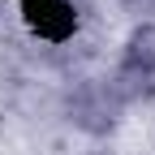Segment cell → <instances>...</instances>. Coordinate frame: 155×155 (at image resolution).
<instances>
[{
	"instance_id": "1",
	"label": "cell",
	"mask_w": 155,
	"mask_h": 155,
	"mask_svg": "<svg viewBox=\"0 0 155 155\" xmlns=\"http://www.w3.org/2000/svg\"><path fill=\"white\" fill-rule=\"evenodd\" d=\"M56 112H61V121L73 134H82V138H91V142H108L112 134L125 125L121 99H116L112 86L104 82V78H95V73L69 78L65 91H61V99H56Z\"/></svg>"
},
{
	"instance_id": "2",
	"label": "cell",
	"mask_w": 155,
	"mask_h": 155,
	"mask_svg": "<svg viewBox=\"0 0 155 155\" xmlns=\"http://www.w3.org/2000/svg\"><path fill=\"white\" fill-rule=\"evenodd\" d=\"M22 26L43 48H69L82 35V5L78 0H17Z\"/></svg>"
},
{
	"instance_id": "6",
	"label": "cell",
	"mask_w": 155,
	"mask_h": 155,
	"mask_svg": "<svg viewBox=\"0 0 155 155\" xmlns=\"http://www.w3.org/2000/svg\"><path fill=\"white\" fill-rule=\"evenodd\" d=\"M95 155H104V151H95Z\"/></svg>"
},
{
	"instance_id": "5",
	"label": "cell",
	"mask_w": 155,
	"mask_h": 155,
	"mask_svg": "<svg viewBox=\"0 0 155 155\" xmlns=\"http://www.w3.org/2000/svg\"><path fill=\"white\" fill-rule=\"evenodd\" d=\"M116 5L129 9V13H134V22H138V17H155V0H116Z\"/></svg>"
},
{
	"instance_id": "3",
	"label": "cell",
	"mask_w": 155,
	"mask_h": 155,
	"mask_svg": "<svg viewBox=\"0 0 155 155\" xmlns=\"http://www.w3.org/2000/svg\"><path fill=\"white\" fill-rule=\"evenodd\" d=\"M116 65L138 69V73H155V17H138V22L125 30L121 52H116Z\"/></svg>"
},
{
	"instance_id": "4",
	"label": "cell",
	"mask_w": 155,
	"mask_h": 155,
	"mask_svg": "<svg viewBox=\"0 0 155 155\" xmlns=\"http://www.w3.org/2000/svg\"><path fill=\"white\" fill-rule=\"evenodd\" d=\"M104 82L112 86V95L121 99V108H147L155 104V73H138V69H125V65H112L104 73Z\"/></svg>"
}]
</instances>
